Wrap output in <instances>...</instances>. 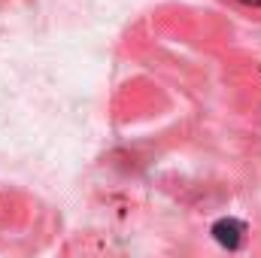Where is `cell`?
<instances>
[{"mask_svg":"<svg viewBox=\"0 0 261 258\" xmlns=\"http://www.w3.org/2000/svg\"><path fill=\"white\" fill-rule=\"evenodd\" d=\"M219 3H222L225 9H231L234 15L261 24V0H219Z\"/></svg>","mask_w":261,"mask_h":258,"instance_id":"1","label":"cell"}]
</instances>
